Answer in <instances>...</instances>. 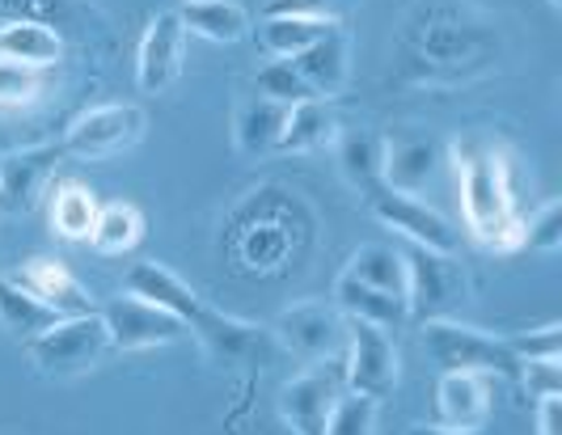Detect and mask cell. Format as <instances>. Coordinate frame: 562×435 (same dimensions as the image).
I'll list each match as a JSON object with an SVG mask.
<instances>
[{
	"mask_svg": "<svg viewBox=\"0 0 562 435\" xmlns=\"http://www.w3.org/2000/svg\"><path fill=\"white\" fill-rule=\"evenodd\" d=\"M127 291H136L144 300L169 309L173 318L187 325V334H195L199 347L207 351L216 364H225V368L267 364L271 351L280 347L271 330H258V325H246V321L212 309L191 284H182V279H178L169 266H161V262H136V266L127 271Z\"/></svg>",
	"mask_w": 562,
	"mask_h": 435,
	"instance_id": "1",
	"label": "cell"
},
{
	"mask_svg": "<svg viewBox=\"0 0 562 435\" xmlns=\"http://www.w3.org/2000/svg\"><path fill=\"white\" fill-rule=\"evenodd\" d=\"M457 174H461V211L465 225L486 250L512 254L520 250V211H516V170L512 157L495 145L474 148V140H457Z\"/></svg>",
	"mask_w": 562,
	"mask_h": 435,
	"instance_id": "2",
	"label": "cell"
},
{
	"mask_svg": "<svg viewBox=\"0 0 562 435\" xmlns=\"http://www.w3.org/2000/svg\"><path fill=\"white\" fill-rule=\"evenodd\" d=\"M30 364L52 380H72L93 373L106 355H111V334L102 313H81V318H59L43 334H34L26 343Z\"/></svg>",
	"mask_w": 562,
	"mask_h": 435,
	"instance_id": "3",
	"label": "cell"
},
{
	"mask_svg": "<svg viewBox=\"0 0 562 435\" xmlns=\"http://www.w3.org/2000/svg\"><path fill=\"white\" fill-rule=\"evenodd\" d=\"M423 325H427L423 330L427 355L440 373H479L491 380H516V373H520V359L507 347V339L482 334V330L461 325V321H423Z\"/></svg>",
	"mask_w": 562,
	"mask_h": 435,
	"instance_id": "4",
	"label": "cell"
},
{
	"mask_svg": "<svg viewBox=\"0 0 562 435\" xmlns=\"http://www.w3.org/2000/svg\"><path fill=\"white\" fill-rule=\"evenodd\" d=\"M406 259V309L415 321H452L470 305V275L457 254L402 250Z\"/></svg>",
	"mask_w": 562,
	"mask_h": 435,
	"instance_id": "5",
	"label": "cell"
},
{
	"mask_svg": "<svg viewBox=\"0 0 562 435\" xmlns=\"http://www.w3.org/2000/svg\"><path fill=\"white\" fill-rule=\"evenodd\" d=\"M102 321H106V334H111V351H123V355H136V351H153V347H173L187 339V325L173 318L169 309L144 300L136 291H123V296H111L102 309Z\"/></svg>",
	"mask_w": 562,
	"mask_h": 435,
	"instance_id": "6",
	"label": "cell"
},
{
	"mask_svg": "<svg viewBox=\"0 0 562 435\" xmlns=\"http://www.w3.org/2000/svg\"><path fill=\"white\" fill-rule=\"evenodd\" d=\"M347 389L364 398H390L397 389V347L385 325L347 318V351H342Z\"/></svg>",
	"mask_w": 562,
	"mask_h": 435,
	"instance_id": "7",
	"label": "cell"
},
{
	"mask_svg": "<svg viewBox=\"0 0 562 435\" xmlns=\"http://www.w3.org/2000/svg\"><path fill=\"white\" fill-rule=\"evenodd\" d=\"M271 334L283 351H292L310 364L335 359L347 351V318L338 313V305H326V300H296V305L280 309Z\"/></svg>",
	"mask_w": 562,
	"mask_h": 435,
	"instance_id": "8",
	"label": "cell"
},
{
	"mask_svg": "<svg viewBox=\"0 0 562 435\" xmlns=\"http://www.w3.org/2000/svg\"><path fill=\"white\" fill-rule=\"evenodd\" d=\"M347 389L342 355L310 364L301 377H292L280 393V414L292 435H326V419L335 410L338 393Z\"/></svg>",
	"mask_w": 562,
	"mask_h": 435,
	"instance_id": "9",
	"label": "cell"
},
{
	"mask_svg": "<svg viewBox=\"0 0 562 435\" xmlns=\"http://www.w3.org/2000/svg\"><path fill=\"white\" fill-rule=\"evenodd\" d=\"M144 140V111L140 106H93L68 123L59 148L68 157H85V161H102V157H119L127 148Z\"/></svg>",
	"mask_w": 562,
	"mask_h": 435,
	"instance_id": "10",
	"label": "cell"
},
{
	"mask_svg": "<svg viewBox=\"0 0 562 435\" xmlns=\"http://www.w3.org/2000/svg\"><path fill=\"white\" fill-rule=\"evenodd\" d=\"M368 204H372V211H376V220H381V225H390L394 232H402L411 245L431 250V254H457L461 232L452 229V220H445V211L427 207L423 199H415V195L390 191V186L372 191V195H368Z\"/></svg>",
	"mask_w": 562,
	"mask_h": 435,
	"instance_id": "11",
	"label": "cell"
},
{
	"mask_svg": "<svg viewBox=\"0 0 562 435\" xmlns=\"http://www.w3.org/2000/svg\"><path fill=\"white\" fill-rule=\"evenodd\" d=\"M182 59H187V30L178 13H157L140 38V51H136V81L144 93H166L178 72H182Z\"/></svg>",
	"mask_w": 562,
	"mask_h": 435,
	"instance_id": "12",
	"label": "cell"
},
{
	"mask_svg": "<svg viewBox=\"0 0 562 435\" xmlns=\"http://www.w3.org/2000/svg\"><path fill=\"white\" fill-rule=\"evenodd\" d=\"M9 284H18L22 291H30L34 300H43L56 318H81V313H93V300L89 291L77 284V275L56 259H30L22 262L13 275H4Z\"/></svg>",
	"mask_w": 562,
	"mask_h": 435,
	"instance_id": "13",
	"label": "cell"
},
{
	"mask_svg": "<svg viewBox=\"0 0 562 435\" xmlns=\"http://www.w3.org/2000/svg\"><path fill=\"white\" fill-rule=\"evenodd\" d=\"M436 419H440V427H486V419H491V377L440 373V380H436Z\"/></svg>",
	"mask_w": 562,
	"mask_h": 435,
	"instance_id": "14",
	"label": "cell"
},
{
	"mask_svg": "<svg viewBox=\"0 0 562 435\" xmlns=\"http://www.w3.org/2000/svg\"><path fill=\"white\" fill-rule=\"evenodd\" d=\"M0 59L30 68V72H43L64 59V38L38 18H13L0 26Z\"/></svg>",
	"mask_w": 562,
	"mask_h": 435,
	"instance_id": "15",
	"label": "cell"
},
{
	"mask_svg": "<svg viewBox=\"0 0 562 435\" xmlns=\"http://www.w3.org/2000/svg\"><path fill=\"white\" fill-rule=\"evenodd\" d=\"M292 68L305 77V85H310L322 102L335 98V93H342V85H347V68H351V43H347L342 26L326 30L310 51H301V56L292 59Z\"/></svg>",
	"mask_w": 562,
	"mask_h": 435,
	"instance_id": "16",
	"label": "cell"
},
{
	"mask_svg": "<svg viewBox=\"0 0 562 435\" xmlns=\"http://www.w3.org/2000/svg\"><path fill=\"white\" fill-rule=\"evenodd\" d=\"M338 170L342 178L360 191V195H372L385 186V140L368 127H356V131H338Z\"/></svg>",
	"mask_w": 562,
	"mask_h": 435,
	"instance_id": "17",
	"label": "cell"
},
{
	"mask_svg": "<svg viewBox=\"0 0 562 435\" xmlns=\"http://www.w3.org/2000/svg\"><path fill=\"white\" fill-rule=\"evenodd\" d=\"M64 157V148H30V152H18L0 165V204L4 207H30L38 199L47 174L56 170V161Z\"/></svg>",
	"mask_w": 562,
	"mask_h": 435,
	"instance_id": "18",
	"label": "cell"
},
{
	"mask_svg": "<svg viewBox=\"0 0 562 435\" xmlns=\"http://www.w3.org/2000/svg\"><path fill=\"white\" fill-rule=\"evenodd\" d=\"M338 131H342L338 115L322 98H313V102H301V106L288 111V123H283V136L276 152H296V157L301 152H322V148L335 145Z\"/></svg>",
	"mask_w": 562,
	"mask_h": 435,
	"instance_id": "19",
	"label": "cell"
},
{
	"mask_svg": "<svg viewBox=\"0 0 562 435\" xmlns=\"http://www.w3.org/2000/svg\"><path fill=\"white\" fill-rule=\"evenodd\" d=\"M335 305L342 318L372 321V325H385V330H394V325H402V321H411V309H406L402 296H390V291H376V288H368V284H356V279H347V275H338Z\"/></svg>",
	"mask_w": 562,
	"mask_h": 435,
	"instance_id": "20",
	"label": "cell"
},
{
	"mask_svg": "<svg viewBox=\"0 0 562 435\" xmlns=\"http://www.w3.org/2000/svg\"><path fill=\"white\" fill-rule=\"evenodd\" d=\"M436 161H440V152L431 148V140H423V136L385 140V186L411 195L423 178L436 170Z\"/></svg>",
	"mask_w": 562,
	"mask_h": 435,
	"instance_id": "21",
	"label": "cell"
},
{
	"mask_svg": "<svg viewBox=\"0 0 562 435\" xmlns=\"http://www.w3.org/2000/svg\"><path fill=\"white\" fill-rule=\"evenodd\" d=\"M283 123H288V106L280 102H267V98H250L241 111H237V148L246 157H267L280 148Z\"/></svg>",
	"mask_w": 562,
	"mask_h": 435,
	"instance_id": "22",
	"label": "cell"
},
{
	"mask_svg": "<svg viewBox=\"0 0 562 435\" xmlns=\"http://www.w3.org/2000/svg\"><path fill=\"white\" fill-rule=\"evenodd\" d=\"M342 275L356 279V284H368V288L390 291V296L406 300V259L394 245H364V250H356V259L347 262Z\"/></svg>",
	"mask_w": 562,
	"mask_h": 435,
	"instance_id": "23",
	"label": "cell"
},
{
	"mask_svg": "<svg viewBox=\"0 0 562 435\" xmlns=\"http://www.w3.org/2000/svg\"><path fill=\"white\" fill-rule=\"evenodd\" d=\"M144 237V216L132 204H106L98 207V220H93V232H89V245L102 254V259H114V254H132Z\"/></svg>",
	"mask_w": 562,
	"mask_h": 435,
	"instance_id": "24",
	"label": "cell"
},
{
	"mask_svg": "<svg viewBox=\"0 0 562 435\" xmlns=\"http://www.w3.org/2000/svg\"><path fill=\"white\" fill-rule=\"evenodd\" d=\"M182 18V30L187 34H199L207 43H237L246 38V13L233 4V0H203V4H182L178 9Z\"/></svg>",
	"mask_w": 562,
	"mask_h": 435,
	"instance_id": "25",
	"label": "cell"
},
{
	"mask_svg": "<svg viewBox=\"0 0 562 435\" xmlns=\"http://www.w3.org/2000/svg\"><path fill=\"white\" fill-rule=\"evenodd\" d=\"M98 220V204L93 195L85 191L81 182H59L56 195H52V229L68 241H89Z\"/></svg>",
	"mask_w": 562,
	"mask_h": 435,
	"instance_id": "26",
	"label": "cell"
},
{
	"mask_svg": "<svg viewBox=\"0 0 562 435\" xmlns=\"http://www.w3.org/2000/svg\"><path fill=\"white\" fill-rule=\"evenodd\" d=\"M0 321L9 325V334H18L22 343H30L34 334H43V330L56 325L59 318L43 300H34L30 291H22L18 284H9V279L0 275Z\"/></svg>",
	"mask_w": 562,
	"mask_h": 435,
	"instance_id": "27",
	"label": "cell"
},
{
	"mask_svg": "<svg viewBox=\"0 0 562 435\" xmlns=\"http://www.w3.org/2000/svg\"><path fill=\"white\" fill-rule=\"evenodd\" d=\"M326 30H335V26L310 22V18H267V22L258 26V43L271 51V59H296L301 51H310Z\"/></svg>",
	"mask_w": 562,
	"mask_h": 435,
	"instance_id": "28",
	"label": "cell"
},
{
	"mask_svg": "<svg viewBox=\"0 0 562 435\" xmlns=\"http://www.w3.org/2000/svg\"><path fill=\"white\" fill-rule=\"evenodd\" d=\"M254 85H258V98H267V102H280V106H301V102H313L317 93L305 85V77L292 68V59H271L258 77H254Z\"/></svg>",
	"mask_w": 562,
	"mask_h": 435,
	"instance_id": "29",
	"label": "cell"
},
{
	"mask_svg": "<svg viewBox=\"0 0 562 435\" xmlns=\"http://www.w3.org/2000/svg\"><path fill=\"white\" fill-rule=\"evenodd\" d=\"M537 250V254H559L562 245V204L559 199H546V204L520 216V250Z\"/></svg>",
	"mask_w": 562,
	"mask_h": 435,
	"instance_id": "30",
	"label": "cell"
},
{
	"mask_svg": "<svg viewBox=\"0 0 562 435\" xmlns=\"http://www.w3.org/2000/svg\"><path fill=\"white\" fill-rule=\"evenodd\" d=\"M372 427H376V398L342 389L326 419V435H372Z\"/></svg>",
	"mask_w": 562,
	"mask_h": 435,
	"instance_id": "31",
	"label": "cell"
},
{
	"mask_svg": "<svg viewBox=\"0 0 562 435\" xmlns=\"http://www.w3.org/2000/svg\"><path fill=\"white\" fill-rule=\"evenodd\" d=\"M360 0H267L262 18H310L326 26H342V18L356 9Z\"/></svg>",
	"mask_w": 562,
	"mask_h": 435,
	"instance_id": "32",
	"label": "cell"
},
{
	"mask_svg": "<svg viewBox=\"0 0 562 435\" xmlns=\"http://www.w3.org/2000/svg\"><path fill=\"white\" fill-rule=\"evenodd\" d=\"M507 347L516 351V359H562V325L559 321H546L537 330L512 334Z\"/></svg>",
	"mask_w": 562,
	"mask_h": 435,
	"instance_id": "33",
	"label": "cell"
},
{
	"mask_svg": "<svg viewBox=\"0 0 562 435\" xmlns=\"http://www.w3.org/2000/svg\"><path fill=\"white\" fill-rule=\"evenodd\" d=\"M43 93V72L0 59V106H30Z\"/></svg>",
	"mask_w": 562,
	"mask_h": 435,
	"instance_id": "34",
	"label": "cell"
},
{
	"mask_svg": "<svg viewBox=\"0 0 562 435\" xmlns=\"http://www.w3.org/2000/svg\"><path fill=\"white\" fill-rule=\"evenodd\" d=\"M516 380L533 398H562V359H520Z\"/></svg>",
	"mask_w": 562,
	"mask_h": 435,
	"instance_id": "35",
	"label": "cell"
},
{
	"mask_svg": "<svg viewBox=\"0 0 562 435\" xmlns=\"http://www.w3.org/2000/svg\"><path fill=\"white\" fill-rule=\"evenodd\" d=\"M537 435H562V398H537Z\"/></svg>",
	"mask_w": 562,
	"mask_h": 435,
	"instance_id": "36",
	"label": "cell"
},
{
	"mask_svg": "<svg viewBox=\"0 0 562 435\" xmlns=\"http://www.w3.org/2000/svg\"><path fill=\"white\" fill-rule=\"evenodd\" d=\"M406 435H491L486 427H440V423H419V427H411Z\"/></svg>",
	"mask_w": 562,
	"mask_h": 435,
	"instance_id": "37",
	"label": "cell"
},
{
	"mask_svg": "<svg viewBox=\"0 0 562 435\" xmlns=\"http://www.w3.org/2000/svg\"><path fill=\"white\" fill-rule=\"evenodd\" d=\"M546 4H550V9H562V0H546Z\"/></svg>",
	"mask_w": 562,
	"mask_h": 435,
	"instance_id": "38",
	"label": "cell"
},
{
	"mask_svg": "<svg viewBox=\"0 0 562 435\" xmlns=\"http://www.w3.org/2000/svg\"><path fill=\"white\" fill-rule=\"evenodd\" d=\"M187 4H203V0H187Z\"/></svg>",
	"mask_w": 562,
	"mask_h": 435,
	"instance_id": "39",
	"label": "cell"
}]
</instances>
